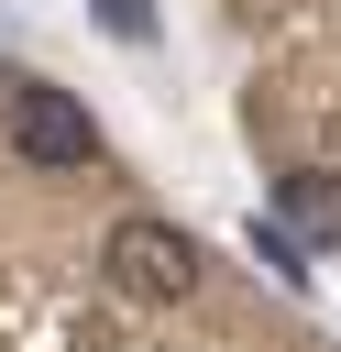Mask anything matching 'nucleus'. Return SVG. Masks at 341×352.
I'll return each instance as SVG.
<instances>
[{
  "instance_id": "f257e3e1",
  "label": "nucleus",
  "mask_w": 341,
  "mask_h": 352,
  "mask_svg": "<svg viewBox=\"0 0 341 352\" xmlns=\"http://www.w3.org/2000/svg\"><path fill=\"white\" fill-rule=\"evenodd\" d=\"M99 264H110V286L143 297V308H176V297L198 286V242H187L176 220H110Z\"/></svg>"
},
{
  "instance_id": "f03ea898",
  "label": "nucleus",
  "mask_w": 341,
  "mask_h": 352,
  "mask_svg": "<svg viewBox=\"0 0 341 352\" xmlns=\"http://www.w3.org/2000/svg\"><path fill=\"white\" fill-rule=\"evenodd\" d=\"M11 154L33 165V176H88V154H99V121H88V99H66V88H11Z\"/></svg>"
},
{
  "instance_id": "7ed1b4c3",
  "label": "nucleus",
  "mask_w": 341,
  "mask_h": 352,
  "mask_svg": "<svg viewBox=\"0 0 341 352\" xmlns=\"http://www.w3.org/2000/svg\"><path fill=\"white\" fill-rule=\"evenodd\" d=\"M275 220L286 231H308V242H341V176H275Z\"/></svg>"
},
{
  "instance_id": "20e7f679",
  "label": "nucleus",
  "mask_w": 341,
  "mask_h": 352,
  "mask_svg": "<svg viewBox=\"0 0 341 352\" xmlns=\"http://www.w3.org/2000/svg\"><path fill=\"white\" fill-rule=\"evenodd\" d=\"M253 253H264V264H275L286 286H308V264H297V242H286V231H253Z\"/></svg>"
}]
</instances>
